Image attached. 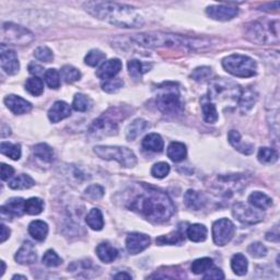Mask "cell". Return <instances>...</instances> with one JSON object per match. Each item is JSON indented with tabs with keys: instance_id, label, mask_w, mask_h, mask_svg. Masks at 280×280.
Masks as SVG:
<instances>
[{
	"instance_id": "obj_1",
	"label": "cell",
	"mask_w": 280,
	"mask_h": 280,
	"mask_svg": "<svg viewBox=\"0 0 280 280\" xmlns=\"http://www.w3.org/2000/svg\"><path fill=\"white\" fill-rule=\"evenodd\" d=\"M128 207L154 224L169 220L175 211L172 199L167 194L144 184L131 198Z\"/></svg>"
},
{
	"instance_id": "obj_2",
	"label": "cell",
	"mask_w": 280,
	"mask_h": 280,
	"mask_svg": "<svg viewBox=\"0 0 280 280\" xmlns=\"http://www.w3.org/2000/svg\"><path fill=\"white\" fill-rule=\"evenodd\" d=\"M85 11L95 18L122 27H139L144 18L134 7L111 1H89L83 4Z\"/></svg>"
},
{
	"instance_id": "obj_3",
	"label": "cell",
	"mask_w": 280,
	"mask_h": 280,
	"mask_svg": "<svg viewBox=\"0 0 280 280\" xmlns=\"http://www.w3.org/2000/svg\"><path fill=\"white\" fill-rule=\"evenodd\" d=\"M131 39L140 46L144 47H191L203 46L202 41L198 39H190L180 35L167 33H140L131 36Z\"/></svg>"
},
{
	"instance_id": "obj_4",
	"label": "cell",
	"mask_w": 280,
	"mask_h": 280,
	"mask_svg": "<svg viewBox=\"0 0 280 280\" xmlns=\"http://www.w3.org/2000/svg\"><path fill=\"white\" fill-rule=\"evenodd\" d=\"M127 116L128 113L125 112L122 107L110 108L92 123L90 127V134L95 137L115 135L118 129V122L123 121Z\"/></svg>"
},
{
	"instance_id": "obj_5",
	"label": "cell",
	"mask_w": 280,
	"mask_h": 280,
	"mask_svg": "<svg viewBox=\"0 0 280 280\" xmlns=\"http://www.w3.org/2000/svg\"><path fill=\"white\" fill-rule=\"evenodd\" d=\"M222 66L229 73L239 78H250L256 75L257 65L249 56L233 54L222 60Z\"/></svg>"
},
{
	"instance_id": "obj_6",
	"label": "cell",
	"mask_w": 280,
	"mask_h": 280,
	"mask_svg": "<svg viewBox=\"0 0 280 280\" xmlns=\"http://www.w3.org/2000/svg\"><path fill=\"white\" fill-rule=\"evenodd\" d=\"M247 35L250 41L259 44L277 43L279 41V22L277 20L254 22L249 26Z\"/></svg>"
},
{
	"instance_id": "obj_7",
	"label": "cell",
	"mask_w": 280,
	"mask_h": 280,
	"mask_svg": "<svg viewBox=\"0 0 280 280\" xmlns=\"http://www.w3.org/2000/svg\"><path fill=\"white\" fill-rule=\"evenodd\" d=\"M94 152L98 157L107 161H117L122 167L134 168L137 164V157L135 153L126 147L118 146H96Z\"/></svg>"
},
{
	"instance_id": "obj_8",
	"label": "cell",
	"mask_w": 280,
	"mask_h": 280,
	"mask_svg": "<svg viewBox=\"0 0 280 280\" xmlns=\"http://www.w3.org/2000/svg\"><path fill=\"white\" fill-rule=\"evenodd\" d=\"M157 106L165 115H178L183 110L181 95L175 87L160 88L156 99Z\"/></svg>"
},
{
	"instance_id": "obj_9",
	"label": "cell",
	"mask_w": 280,
	"mask_h": 280,
	"mask_svg": "<svg viewBox=\"0 0 280 280\" xmlns=\"http://www.w3.org/2000/svg\"><path fill=\"white\" fill-rule=\"evenodd\" d=\"M241 89L238 84L224 79L213 80L209 87L210 99L213 100H234L239 101L241 95Z\"/></svg>"
},
{
	"instance_id": "obj_10",
	"label": "cell",
	"mask_w": 280,
	"mask_h": 280,
	"mask_svg": "<svg viewBox=\"0 0 280 280\" xmlns=\"http://www.w3.org/2000/svg\"><path fill=\"white\" fill-rule=\"evenodd\" d=\"M2 35L5 41L16 45H27L34 39L32 32L23 26L13 23L2 24Z\"/></svg>"
},
{
	"instance_id": "obj_11",
	"label": "cell",
	"mask_w": 280,
	"mask_h": 280,
	"mask_svg": "<svg viewBox=\"0 0 280 280\" xmlns=\"http://www.w3.org/2000/svg\"><path fill=\"white\" fill-rule=\"evenodd\" d=\"M236 232L234 225L229 219H219L213 226V239L218 247H225L229 243Z\"/></svg>"
},
{
	"instance_id": "obj_12",
	"label": "cell",
	"mask_w": 280,
	"mask_h": 280,
	"mask_svg": "<svg viewBox=\"0 0 280 280\" xmlns=\"http://www.w3.org/2000/svg\"><path fill=\"white\" fill-rule=\"evenodd\" d=\"M232 214L240 222L247 225L259 224L264 219V214L262 213V210L251 208L242 203H237L233 206Z\"/></svg>"
},
{
	"instance_id": "obj_13",
	"label": "cell",
	"mask_w": 280,
	"mask_h": 280,
	"mask_svg": "<svg viewBox=\"0 0 280 280\" xmlns=\"http://www.w3.org/2000/svg\"><path fill=\"white\" fill-rule=\"evenodd\" d=\"M0 64H1L2 70L10 76L18 73L20 69V62L16 56L15 51L5 47V45H1V54H0Z\"/></svg>"
},
{
	"instance_id": "obj_14",
	"label": "cell",
	"mask_w": 280,
	"mask_h": 280,
	"mask_svg": "<svg viewBox=\"0 0 280 280\" xmlns=\"http://www.w3.org/2000/svg\"><path fill=\"white\" fill-rule=\"evenodd\" d=\"M150 245V238L147 234L130 233L126 239V249L131 255H137L145 251Z\"/></svg>"
},
{
	"instance_id": "obj_15",
	"label": "cell",
	"mask_w": 280,
	"mask_h": 280,
	"mask_svg": "<svg viewBox=\"0 0 280 280\" xmlns=\"http://www.w3.org/2000/svg\"><path fill=\"white\" fill-rule=\"evenodd\" d=\"M206 12L211 19L217 21H229L239 13V9L226 4H215L207 8Z\"/></svg>"
},
{
	"instance_id": "obj_16",
	"label": "cell",
	"mask_w": 280,
	"mask_h": 280,
	"mask_svg": "<svg viewBox=\"0 0 280 280\" xmlns=\"http://www.w3.org/2000/svg\"><path fill=\"white\" fill-rule=\"evenodd\" d=\"M4 104L15 115L25 114L32 110V104L18 95L11 94L4 98Z\"/></svg>"
},
{
	"instance_id": "obj_17",
	"label": "cell",
	"mask_w": 280,
	"mask_h": 280,
	"mask_svg": "<svg viewBox=\"0 0 280 280\" xmlns=\"http://www.w3.org/2000/svg\"><path fill=\"white\" fill-rule=\"evenodd\" d=\"M36 250L31 242H24L16 252L14 260L21 265H31L36 261Z\"/></svg>"
},
{
	"instance_id": "obj_18",
	"label": "cell",
	"mask_w": 280,
	"mask_h": 280,
	"mask_svg": "<svg viewBox=\"0 0 280 280\" xmlns=\"http://www.w3.org/2000/svg\"><path fill=\"white\" fill-rule=\"evenodd\" d=\"M122 66H123L122 61L119 59L117 58L110 59L105 61L104 64L99 68L98 71H96V76L103 80L113 79L119 71H121Z\"/></svg>"
},
{
	"instance_id": "obj_19",
	"label": "cell",
	"mask_w": 280,
	"mask_h": 280,
	"mask_svg": "<svg viewBox=\"0 0 280 280\" xmlns=\"http://www.w3.org/2000/svg\"><path fill=\"white\" fill-rule=\"evenodd\" d=\"M71 115V108L64 101L55 102L48 111V118L51 123H58Z\"/></svg>"
},
{
	"instance_id": "obj_20",
	"label": "cell",
	"mask_w": 280,
	"mask_h": 280,
	"mask_svg": "<svg viewBox=\"0 0 280 280\" xmlns=\"http://www.w3.org/2000/svg\"><path fill=\"white\" fill-rule=\"evenodd\" d=\"M184 202L188 208L193 210H201L204 206L207 203V198L204 194L190 190L185 193L184 195Z\"/></svg>"
},
{
	"instance_id": "obj_21",
	"label": "cell",
	"mask_w": 280,
	"mask_h": 280,
	"mask_svg": "<svg viewBox=\"0 0 280 280\" xmlns=\"http://www.w3.org/2000/svg\"><path fill=\"white\" fill-rule=\"evenodd\" d=\"M28 233L31 234L33 239L36 241L42 242L47 237L48 233V226L46 222L42 220H34L28 226Z\"/></svg>"
},
{
	"instance_id": "obj_22",
	"label": "cell",
	"mask_w": 280,
	"mask_h": 280,
	"mask_svg": "<svg viewBox=\"0 0 280 280\" xmlns=\"http://www.w3.org/2000/svg\"><path fill=\"white\" fill-rule=\"evenodd\" d=\"M229 142L233 148L243 154H251L254 151V146L252 144L241 141V135L237 130H231L229 133Z\"/></svg>"
},
{
	"instance_id": "obj_23",
	"label": "cell",
	"mask_w": 280,
	"mask_h": 280,
	"mask_svg": "<svg viewBox=\"0 0 280 280\" xmlns=\"http://www.w3.org/2000/svg\"><path fill=\"white\" fill-rule=\"evenodd\" d=\"M142 147L144 149L152 152H161L163 150L164 142L162 137L158 134L147 135L142 140Z\"/></svg>"
},
{
	"instance_id": "obj_24",
	"label": "cell",
	"mask_w": 280,
	"mask_h": 280,
	"mask_svg": "<svg viewBox=\"0 0 280 280\" xmlns=\"http://www.w3.org/2000/svg\"><path fill=\"white\" fill-rule=\"evenodd\" d=\"M249 203L256 209L265 210L267 208H270L273 205V199L271 197H268L264 193L254 192L249 196Z\"/></svg>"
},
{
	"instance_id": "obj_25",
	"label": "cell",
	"mask_w": 280,
	"mask_h": 280,
	"mask_svg": "<svg viewBox=\"0 0 280 280\" xmlns=\"http://www.w3.org/2000/svg\"><path fill=\"white\" fill-rule=\"evenodd\" d=\"M96 254H98L99 259L104 263H112L117 259L118 252L115 248H113L112 245L108 243H101L96 248Z\"/></svg>"
},
{
	"instance_id": "obj_26",
	"label": "cell",
	"mask_w": 280,
	"mask_h": 280,
	"mask_svg": "<svg viewBox=\"0 0 280 280\" xmlns=\"http://www.w3.org/2000/svg\"><path fill=\"white\" fill-rule=\"evenodd\" d=\"M25 201L23 198H11L7 202L4 206H2L1 208H3L9 215L12 216H22L25 213Z\"/></svg>"
},
{
	"instance_id": "obj_27",
	"label": "cell",
	"mask_w": 280,
	"mask_h": 280,
	"mask_svg": "<svg viewBox=\"0 0 280 280\" xmlns=\"http://www.w3.org/2000/svg\"><path fill=\"white\" fill-rule=\"evenodd\" d=\"M85 222L92 230L100 231L104 227V220L101 210L98 208H93L89 211V214L85 217Z\"/></svg>"
},
{
	"instance_id": "obj_28",
	"label": "cell",
	"mask_w": 280,
	"mask_h": 280,
	"mask_svg": "<svg viewBox=\"0 0 280 280\" xmlns=\"http://www.w3.org/2000/svg\"><path fill=\"white\" fill-rule=\"evenodd\" d=\"M207 228L199 224L192 225L186 230V236L193 242H204L207 238Z\"/></svg>"
},
{
	"instance_id": "obj_29",
	"label": "cell",
	"mask_w": 280,
	"mask_h": 280,
	"mask_svg": "<svg viewBox=\"0 0 280 280\" xmlns=\"http://www.w3.org/2000/svg\"><path fill=\"white\" fill-rule=\"evenodd\" d=\"M35 182L27 174H20L14 176L13 179L9 181V187L12 190H27V188L32 187Z\"/></svg>"
},
{
	"instance_id": "obj_30",
	"label": "cell",
	"mask_w": 280,
	"mask_h": 280,
	"mask_svg": "<svg viewBox=\"0 0 280 280\" xmlns=\"http://www.w3.org/2000/svg\"><path fill=\"white\" fill-rule=\"evenodd\" d=\"M187 150L182 142H172L168 148V157L174 162H180L186 158Z\"/></svg>"
},
{
	"instance_id": "obj_31",
	"label": "cell",
	"mask_w": 280,
	"mask_h": 280,
	"mask_svg": "<svg viewBox=\"0 0 280 280\" xmlns=\"http://www.w3.org/2000/svg\"><path fill=\"white\" fill-rule=\"evenodd\" d=\"M147 127H148V123L145 121V119H140V118L136 119V121H134L127 127L126 138L130 141L135 140L140 134L144 133Z\"/></svg>"
},
{
	"instance_id": "obj_32",
	"label": "cell",
	"mask_w": 280,
	"mask_h": 280,
	"mask_svg": "<svg viewBox=\"0 0 280 280\" xmlns=\"http://www.w3.org/2000/svg\"><path fill=\"white\" fill-rule=\"evenodd\" d=\"M231 268L238 276H244L248 273V260L243 254H236L231 260Z\"/></svg>"
},
{
	"instance_id": "obj_33",
	"label": "cell",
	"mask_w": 280,
	"mask_h": 280,
	"mask_svg": "<svg viewBox=\"0 0 280 280\" xmlns=\"http://www.w3.org/2000/svg\"><path fill=\"white\" fill-rule=\"evenodd\" d=\"M151 65L144 64L139 60H130L128 62V71L129 75L134 78H140L144 73L148 72L151 69Z\"/></svg>"
},
{
	"instance_id": "obj_34",
	"label": "cell",
	"mask_w": 280,
	"mask_h": 280,
	"mask_svg": "<svg viewBox=\"0 0 280 280\" xmlns=\"http://www.w3.org/2000/svg\"><path fill=\"white\" fill-rule=\"evenodd\" d=\"M256 100H257V96L252 90H248V91H244V92H241V95H240L239 98V105L240 108H241V111L248 112L250 108L253 107Z\"/></svg>"
},
{
	"instance_id": "obj_35",
	"label": "cell",
	"mask_w": 280,
	"mask_h": 280,
	"mask_svg": "<svg viewBox=\"0 0 280 280\" xmlns=\"http://www.w3.org/2000/svg\"><path fill=\"white\" fill-rule=\"evenodd\" d=\"M33 152L44 162H51L54 160V151L47 144H38L34 146Z\"/></svg>"
},
{
	"instance_id": "obj_36",
	"label": "cell",
	"mask_w": 280,
	"mask_h": 280,
	"mask_svg": "<svg viewBox=\"0 0 280 280\" xmlns=\"http://www.w3.org/2000/svg\"><path fill=\"white\" fill-rule=\"evenodd\" d=\"M204 121L208 124H214L218 121V112L214 103L205 102L202 105Z\"/></svg>"
},
{
	"instance_id": "obj_37",
	"label": "cell",
	"mask_w": 280,
	"mask_h": 280,
	"mask_svg": "<svg viewBox=\"0 0 280 280\" xmlns=\"http://www.w3.org/2000/svg\"><path fill=\"white\" fill-rule=\"evenodd\" d=\"M0 151H1L2 154L4 156L9 157L10 159L14 160H19L21 158V147L20 145H16V144H10V142H5L2 141L1 142V146H0Z\"/></svg>"
},
{
	"instance_id": "obj_38",
	"label": "cell",
	"mask_w": 280,
	"mask_h": 280,
	"mask_svg": "<svg viewBox=\"0 0 280 280\" xmlns=\"http://www.w3.org/2000/svg\"><path fill=\"white\" fill-rule=\"evenodd\" d=\"M214 266V262L209 257H203V259H198L196 261L193 262V264L191 266L192 272L196 275H201L210 270L211 267Z\"/></svg>"
},
{
	"instance_id": "obj_39",
	"label": "cell",
	"mask_w": 280,
	"mask_h": 280,
	"mask_svg": "<svg viewBox=\"0 0 280 280\" xmlns=\"http://www.w3.org/2000/svg\"><path fill=\"white\" fill-rule=\"evenodd\" d=\"M72 107L78 112H87L92 107V101L87 95L78 93L75 95V99H73Z\"/></svg>"
},
{
	"instance_id": "obj_40",
	"label": "cell",
	"mask_w": 280,
	"mask_h": 280,
	"mask_svg": "<svg viewBox=\"0 0 280 280\" xmlns=\"http://www.w3.org/2000/svg\"><path fill=\"white\" fill-rule=\"evenodd\" d=\"M25 90L32 95H41L44 91L43 81L38 77L28 78L25 82Z\"/></svg>"
},
{
	"instance_id": "obj_41",
	"label": "cell",
	"mask_w": 280,
	"mask_h": 280,
	"mask_svg": "<svg viewBox=\"0 0 280 280\" xmlns=\"http://www.w3.org/2000/svg\"><path fill=\"white\" fill-rule=\"evenodd\" d=\"M24 209H25V213L31 216L39 215L44 209V202L37 197H32L25 201Z\"/></svg>"
},
{
	"instance_id": "obj_42",
	"label": "cell",
	"mask_w": 280,
	"mask_h": 280,
	"mask_svg": "<svg viewBox=\"0 0 280 280\" xmlns=\"http://www.w3.org/2000/svg\"><path fill=\"white\" fill-rule=\"evenodd\" d=\"M259 161L264 164H273L277 162L278 152L272 148H261L259 151Z\"/></svg>"
},
{
	"instance_id": "obj_43",
	"label": "cell",
	"mask_w": 280,
	"mask_h": 280,
	"mask_svg": "<svg viewBox=\"0 0 280 280\" xmlns=\"http://www.w3.org/2000/svg\"><path fill=\"white\" fill-rule=\"evenodd\" d=\"M60 75L62 80H64L66 83H72L78 81V80L81 78V73H80L77 68L69 65H66L61 68Z\"/></svg>"
},
{
	"instance_id": "obj_44",
	"label": "cell",
	"mask_w": 280,
	"mask_h": 280,
	"mask_svg": "<svg viewBox=\"0 0 280 280\" xmlns=\"http://www.w3.org/2000/svg\"><path fill=\"white\" fill-rule=\"evenodd\" d=\"M184 241V234L182 233L181 229L178 231L171 232L168 236H162L157 239V244L165 245V244H179Z\"/></svg>"
},
{
	"instance_id": "obj_45",
	"label": "cell",
	"mask_w": 280,
	"mask_h": 280,
	"mask_svg": "<svg viewBox=\"0 0 280 280\" xmlns=\"http://www.w3.org/2000/svg\"><path fill=\"white\" fill-rule=\"evenodd\" d=\"M105 54L99 49H92L90 50L84 57V62L91 67H95L100 65L101 62L105 59Z\"/></svg>"
},
{
	"instance_id": "obj_46",
	"label": "cell",
	"mask_w": 280,
	"mask_h": 280,
	"mask_svg": "<svg viewBox=\"0 0 280 280\" xmlns=\"http://www.w3.org/2000/svg\"><path fill=\"white\" fill-rule=\"evenodd\" d=\"M123 85L124 81L121 78H113L105 80V82L102 84V89L107 93H115L123 88Z\"/></svg>"
},
{
	"instance_id": "obj_47",
	"label": "cell",
	"mask_w": 280,
	"mask_h": 280,
	"mask_svg": "<svg viewBox=\"0 0 280 280\" xmlns=\"http://www.w3.org/2000/svg\"><path fill=\"white\" fill-rule=\"evenodd\" d=\"M42 262L43 264L47 267H57L61 264L62 260L58 256V254L55 252V251L48 250L47 252L43 255Z\"/></svg>"
},
{
	"instance_id": "obj_48",
	"label": "cell",
	"mask_w": 280,
	"mask_h": 280,
	"mask_svg": "<svg viewBox=\"0 0 280 280\" xmlns=\"http://www.w3.org/2000/svg\"><path fill=\"white\" fill-rule=\"evenodd\" d=\"M45 81H46L47 85L51 89H58L60 85V77L59 73L56 69H48L46 70L44 75Z\"/></svg>"
},
{
	"instance_id": "obj_49",
	"label": "cell",
	"mask_w": 280,
	"mask_h": 280,
	"mask_svg": "<svg viewBox=\"0 0 280 280\" xmlns=\"http://www.w3.org/2000/svg\"><path fill=\"white\" fill-rule=\"evenodd\" d=\"M170 173V165L167 162L156 163L151 169V174L156 179H163Z\"/></svg>"
},
{
	"instance_id": "obj_50",
	"label": "cell",
	"mask_w": 280,
	"mask_h": 280,
	"mask_svg": "<svg viewBox=\"0 0 280 280\" xmlns=\"http://www.w3.org/2000/svg\"><path fill=\"white\" fill-rule=\"evenodd\" d=\"M84 195L91 201H99L104 196V188L101 185H90L84 192Z\"/></svg>"
},
{
	"instance_id": "obj_51",
	"label": "cell",
	"mask_w": 280,
	"mask_h": 280,
	"mask_svg": "<svg viewBox=\"0 0 280 280\" xmlns=\"http://www.w3.org/2000/svg\"><path fill=\"white\" fill-rule=\"evenodd\" d=\"M34 57L36 59L44 61V62H50L51 60L54 59V54L48 47L46 46H41L37 47L35 50H34Z\"/></svg>"
},
{
	"instance_id": "obj_52",
	"label": "cell",
	"mask_w": 280,
	"mask_h": 280,
	"mask_svg": "<svg viewBox=\"0 0 280 280\" xmlns=\"http://www.w3.org/2000/svg\"><path fill=\"white\" fill-rule=\"evenodd\" d=\"M248 252L251 256H253L254 259H262V257L266 256L267 249L261 242H255L250 245Z\"/></svg>"
},
{
	"instance_id": "obj_53",
	"label": "cell",
	"mask_w": 280,
	"mask_h": 280,
	"mask_svg": "<svg viewBox=\"0 0 280 280\" xmlns=\"http://www.w3.org/2000/svg\"><path fill=\"white\" fill-rule=\"evenodd\" d=\"M211 72L213 71H211V68H209V67H199L193 71L192 78L194 80H196V81L202 82V81H205V80H207L208 78H210Z\"/></svg>"
},
{
	"instance_id": "obj_54",
	"label": "cell",
	"mask_w": 280,
	"mask_h": 280,
	"mask_svg": "<svg viewBox=\"0 0 280 280\" xmlns=\"http://www.w3.org/2000/svg\"><path fill=\"white\" fill-rule=\"evenodd\" d=\"M225 275L224 273L221 272V270L219 268H216V267H211L210 270H208L206 272V274L204 275V279H215V280H218V279H224Z\"/></svg>"
},
{
	"instance_id": "obj_55",
	"label": "cell",
	"mask_w": 280,
	"mask_h": 280,
	"mask_svg": "<svg viewBox=\"0 0 280 280\" xmlns=\"http://www.w3.org/2000/svg\"><path fill=\"white\" fill-rule=\"evenodd\" d=\"M14 173V169L12 167H10V165L2 163L1 164V180L2 181H7L9 180L11 176L13 175Z\"/></svg>"
},
{
	"instance_id": "obj_56",
	"label": "cell",
	"mask_w": 280,
	"mask_h": 280,
	"mask_svg": "<svg viewBox=\"0 0 280 280\" xmlns=\"http://www.w3.org/2000/svg\"><path fill=\"white\" fill-rule=\"evenodd\" d=\"M28 71H30V73H32V75H34L35 77L43 76V75H45V72H46V71H44V68L42 66L36 65V64L28 65Z\"/></svg>"
},
{
	"instance_id": "obj_57",
	"label": "cell",
	"mask_w": 280,
	"mask_h": 280,
	"mask_svg": "<svg viewBox=\"0 0 280 280\" xmlns=\"http://www.w3.org/2000/svg\"><path fill=\"white\" fill-rule=\"evenodd\" d=\"M266 240H267V241H272V242H278L279 241L278 227H276L275 229L270 231V232L266 234Z\"/></svg>"
},
{
	"instance_id": "obj_58",
	"label": "cell",
	"mask_w": 280,
	"mask_h": 280,
	"mask_svg": "<svg viewBox=\"0 0 280 280\" xmlns=\"http://www.w3.org/2000/svg\"><path fill=\"white\" fill-rule=\"evenodd\" d=\"M1 243H3L10 236V230L4 225H1Z\"/></svg>"
},
{
	"instance_id": "obj_59",
	"label": "cell",
	"mask_w": 280,
	"mask_h": 280,
	"mask_svg": "<svg viewBox=\"0 0 280 280\" xmlns=\"http://www.w3.org/2000/svg\"><path fill=\"white\" fill-rule=\"evenodd\" d=\"M114 278L115 279H131V276L127 273H118L115 276H114Z\"/></svg>"
},
{
	"instance_id": "obj_60",
	"label": "cell",
	"mask_w": 280,
	"mask_h": 280,
	"mask_svg": "<svg viewBox=\"0 0 280 280\" xmlns=\"http://www.w3.org/2000/svg\"><path fill=\"white\" fill-rule=\"evenodd\" d=\"M0 265H1V273H0V277H2V276H3V274H4V271H5V264H4V262H3V261L0 262Z\"/></svg>"
},
{
	"instance_id": "obj_61",
	"label": "cell",
	"mask_w": 280,
	"mask_h": 280,
	"mask_svg": "<svg viewBox=\"0 0 280 280\" xmlns=\"http://www.w3.org/2000/svg\"><path fill=\"white\" fill-rule=\"evenodd\" d=\"M12 279H13V280H14V279H24V280H25L26 277H25V276H21V275H15V276L12 277Z\"/></svg>"
}]
</instances>
